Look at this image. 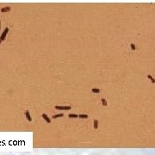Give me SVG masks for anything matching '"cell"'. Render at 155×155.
<instances>
[{
    "label": "cell",
    "instance_id": "obj_1",
    "mask_svg": "<svg viewBox=\"0 0 155 155\" xmlns=\"http://www.w3.org/2000/svg\"><path fill=\"white\" fill-rule=\"evenodd\" d=\"M8 31H9V29H8V28H5V32H4V34L2 35V36H1V38H0V41H3L4 39L5 38V35H7V33H8Z\"/></svg>",
    "mask_w": 155,
    "mask_h": 155
},
{
    "label": "cell",
    "instance_id": "obj_2",
    "mask_svg": "<svg viewBox=\"0 0 155 155\" xmlns=\"http://www.w3.org/2000/svg\"><path fill=\"white\" fill-rule=\"evenodd\" d=\"M26 115H27V118H28V120L30 121V120H31V118L29 117V114H28V112H26Z\"/></svg>",
    "mask_w": 155,
    "mask_h": 155
}]
</instances>
